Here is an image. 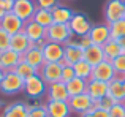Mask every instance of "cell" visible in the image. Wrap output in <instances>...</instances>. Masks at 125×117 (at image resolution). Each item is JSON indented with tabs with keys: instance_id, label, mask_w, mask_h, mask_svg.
<instances>
[{
	"instance_id": "cell-1",
	"label": "cell",
	"mask_w": 125,
	"mask_h": 117,
	"mask_svg": "<svg viewBox=\"0 0 125 117\" xmlns=\"http://www.w3.org/2000/svg\"><path fill=\"white\" fill-rule=\"evenodd\" d=\"M24 82L21 76L14 73V71H5V76H3L2 82H0V93L3 95H18V93L24 92Z\"/></svg>"
},
{
	"instance_id": "cell-2",
	"label": "cell",
	"mask_w": 125,
	"mask_h": 117,
	"mask_svg": "<svg viewBox=\"0 0 125 117\" xmlns=\"http://www.w3.org/2000/svg\"><path fill=\"white\" fill-rule=\"evenodd\" d=\"M73 37L70 25L68 24H52L46 29V40L52 41V43H59V44H67V41Z\"/></svg>"
},
{
	"instance_id": "cell-3",
	"label": "cell",
	"mask_w": 125,
	"mask_h": 117,
	"mask_svg": "<svg viewBox=\"0 0 125 117\" xmlns=\"http://www.w3.org/2000/svg\"><path fill=\"white\" fill-rule=\"evenodd\" d=\"M48 92V84L40 78V74H35V76L25 79L24 82V93L32 100H40L46 95Z\"/></svg>"
},
{
	"instance_id": "cell-4",
	"label": "cell",
	"mask_w": 125,
	"mask_h": 117,
	"mask_svg": "<svg viewBox=\"0 0 125 117\" xmlns=\"http://www.w3.org/2000/svg\"><path fill=\"white\" fill-rule=\"evenodd\" d=\"M68 105H70L71 112L79 114V116L92 111V109H97V106L94 105V100L89 97V93H81V95H76V97H70L68 98Z\"/></svg>"
},
{
	"instance_id": "cell-5",
	"label": "cell",
	"mask_w": 125,
	"mask_h": 117,
	"mask_svg": "<svg viewBox=\"0 0 125 117\" xmlns=\"http://www.w3.org/2000/svg\"><path fill=\"white\" fill-rule=\"evenodd\" d=\"M37 8L38 6L35 3V0H14L11 13H14L21 21L27 22V21L33 19V14L37 11Z\"/></svg>"
},
{
	"instance_id": "cell-6",
	"label": "cell",
	"mask_w": 125,
	"mask_h": 117,
	"mask_svg": "<svg viewBox=\"0 0 125 117\" xmlns=\"http://www.w3.org/2000/svg\"><path fill=\"white\" fill-rule=\"evenodd\" d=\"M103 14L106 24H113L119 19H124V0H108L104 3Z\"/></svg>"
},
{
	"instance_id": "cell-7",
	"label": "cell",
	"mask_w": 125,
	"mask_h": 117,
	"mask_svg": "<svg viewBox=\"0 0 125 117\" xmlns=\"http://www.w3.org/2000/svg\"><path fill=\"white\" fill-rule=\"evenodd\" d=\"M68 25H70L73 35H76V37L89 35V32H90V29H92V24H90V21H89V18L85 14H83V13H74Z\"/></svg>"
},
{
	"instance_id": "cell-8",
	"label": "cell",
	"mask_w": 125,
	"mask_h": 117,
	"mask_svg": "<svg viewBox=\"0 0 125 117\" xmlns=\"http://www.w3.org/2000/svg\"><path fill=\"white\" fill-rule=\"evenodd\" d=\"M116 78V71L113 68V63L109 60H103L101 63L95 65L92 68V78L90 79L103 81V82H111Z\"/></svg>"
},
{
	"instance_id": "cell-9",
	"label": "cell",
	"mask_w": 125,
	"mask_h": 117,
	"mask_svg": "<svg viewBox=\"0 0 125 117\" xmlns=\"http://www.w3.org/2000/svg\"><path fill=\"white\" fill-rule=\"evenodd\" d=\"M38 74L46 84H54V82H59L62 79V67L59 63H49L46 62L44 65L38 70Z\"/></svg>"
},
{
	"instance_id": "cell-10",
	"label": "cell",
	"mask_w": 125,
	"mask_h": 117,
	"mask_svg": "<svg viewBox=\"0 0 125 117\" xmlns=\"http://www.w3.org/2000/svg\"><path fill=\"white\" fill-rule=\"evenodd\" d=\"M24 25H25V22L21 21V19L11 11L6 13V14L0 19V27L5 32H8L10 35H16V33H19V32H22L24 30Z\"/></svg>"
},
{
	"instance_id": "cell-11",
	"label": "cell",
	"mask_w": 125,
	"mask_h": 117,
	"mask_svg": "<svg viewBox=\"0 0 125 117\" xmlns=\"http://www.w3.org/2000/svg\"><path fill=\"white\" fill-rule=\"evenodd\" d=\"M43 57H44V62H49V63H57L60 58H63L65 54V46L59 43H52V41H48L43 48Z\"/></svg>"
},
{
	"instance_id": "cell-12",
	"label": "cell",
	"mask_w": 125,
	"mask_h": 117,
	"mask_svg": "<svg viewBox=\"0 0 125 117\" xmlns=\"http://www.w3.org/2000/svg\"><path fill=\"white\" fill-rule=\"evenodd\" d=\"M46 97H48V101H68L70 95H68V90H67V84L62 82V81L49 84Z\"/></svg>"
},
{
	"instance_id": "cell-13",
	"label": "cell",
	"mask_w": 125,
	"mask_h": 117,
	"mask_svg": "<svg viewBox=\"0 0 125 117\" xmlns=\"http://www.w3.org/2000/svg\"><path fill=\"white\" fill-rule=\"evenodd\" d=\"M89 37H90V40H92V43H94V44H97V46H103V44L111 38L109 25H108V24L92 25L90 32H89Z\"/></svg>"
},
{
	"instance_id": "cell-14",
	"label": "cell",
	"mask_w": 125,
	"mask_h": 117,
	"mask_svg": "<svg viewBox=\"0 0 125 117\" xmlns=\"http://www.w3.org/2000/svg\"><path fill=\"white\" fill-rule=\"evenodd\" d=\"M44 106L49 117H70L73 114L68 101H46Z\"/></svg>"
},
{
	"instance_id": "cell-15",
	"label": "cell",
	"mask_w": 125,
	"mask_h": 117,
	"mask_svg": "<svg viewBox=\"0 0 125 117\" xmlns=\"http://www.w3.org/2000/svg\"><path fill=\"white\" fill-rule=\"evenodd\" d=\"M22 60V56L13 49H6L0 54V70L3 71H13L16 65Z\"/></svg>"
},
{
	"instance_id": "cell-16",
	"label": "cell",
	"mask_w": 125,
	"mask_h": 117,
	"mask_svg": "<svg viewBox=\"0 0 125 117\" xmlns=\"http://www.w3.org/2000/svg\"><path fill=\"white\" fill-rule=\"evenodd\" d=\"M24 32L25 35H27V38L32 41V43H37V41H40L43 40V38H46V29L43 27V25L40 24H37V22L32 19V21H27L25 22V25H24Z\"/></svg>"
},
{
	"instance_id": "cell-17",
	"label": "cell",
	"mask_w": 125,
	"mask_h": 117,
	"mask_svg": "<svg viewBox=\"0 0 125 117\" xmlns=\"http://www.w3.org/2000/svg\"><path fill=\"white\" fill-rule=\"evenodd\" d=\"M33 46V43H32L30 40L27 38V35L24 33V32H19V33L16 35H11V40H10V49L16 51L18 54H24L25 51H29V48Z\"/></svg>"
},
{
	"instance_id": "cell-18",
	"label": "cell",
	"mask_w": 125,
	"mask_h": 117,
	"mask_svg": "<svg viewBox=\"0 0 125 117\" xmlns=\"http://www.w3.org/2000/svg\"><path fill=\"white\" fill-rule=\"evenodd\" d=\"M51 13L55 24H70L71 18L74 14L73 10L68 8L67 5H62V3H57L54 8H51Z\"/></svg>"
},
{
	"instance_id": "cell-19",
	"label": "cell",
	"mask_w": 125,
	"mask_h": 117,
	"mask_svg": "<svg viewBox=\"0 0 125 117\" xmlns=\"http://www.w3.org/2000/svg\"><path fill=\"white\" fill-rule=\"evenodd\" d=\"M22 60L27 62L29 65H32V67L37 68V70H40L43 65L46 63V62H44V57H43V51L38 49L35 44L32 48H29V51H25V52L22 54Z\"/></svg>"
},
{
	"instance_id": "cell-20",
	"label": "cell",
	"mask_w": 125,
	"mask_h": 117,
	"mask_svg": "<svg viewBox=\"0 0 125 117\" xmlns=\"http://www.w3.org/2000/svg\"><path fill=\"white\" fill-rule=\"evenodd\" d=\"M87 93L92 100H101L103 97L108 95V82L97 79H89L87 81Z\"/></svg>"
},
{
	"instance_id": "cell-21",
	"label": "cell",
	"mask_w": 125,
	"mask_h": 117,
	"mask_svg": "<svg viewBox=\"0 0 125 117\" xmlns=\"http://www.w3.org/2000/svg\"><path fill=\"white\" fill-rule=\"evenodd\" d=\"M29 116V106L27 103L14 101L10 103L3 108V112L0 117H27Z\"/></svg>"
},
{
	"instance_id": "cell-22",
	"label": "cell",
	"mask_w": 125,
	"mask_h": 117,
	"mask_svg": "<svg viewBox=\"0 0 125 117\" xmlns=\"http://www.w3.org/2000/svg\"><path fill=\"white\" fill-rule=\"evenodd\" d=\"M84 60L87 62V63H90L92 67H95V65L101 63L103 60H106V58H104L103 48L97 46V44H92L90 48L84 49Z\"/></svg>"
},
{
	"instance_id": "cell-23",
	"label": "cell",
	"mask_w": 125,
	"mask_h": 117,
	"mask_svg": "<svg viewBox=\"0 0 125 117\" xmlns=\"http://www.w3.org/2000/svg\"><path fill=\"white\" fill-rule=\"evenodd\" d=\"M101 48H103V52H104V58L109 60V62L114 60L116 57H119L120 54H124V51H122V48H120L119 41L113 40V38H109V40H108Z\"/></svg>"
},
{
	"instance_id": "cell-24",
	"label": "cell",
	"mask_w": 125,
	"mask_h": 117,
	"mask_svg": "<svg viewBox=\"0 0 125 117\" xmlns=\"http://www.w3.org/2000/svg\"><path fill=\"white\" fill-rule=\"evenodd\" d=\"M108 95H111L117 103L119 101L125 103V82H119L116 79L108 82Z\"/></svg>"
},
{
	"instance_id": "cell-25",
	"label": "cell",
	"mask_w": 125,
	"mask_h": 117,
	"mask_svg": "<svg viewBox=\"0 0 125 117\" xmlns=\"http://www.w3.org/2000/svg\"><path fill=\"white\" fill-rule=\"evenodd\" d=\"M67 90L70 97H76L81 93H87V81L81 78H73L70 82H67Z\"/></svg>"
},
{
	"instance_id": "cell-26",
	"label": "cell",
	"mask_w": 125,
	"mask_h": 117,
	"mask_svg": "<svg viewBox=\"0 0 125 117\" xmlns=\"http://www.w3.org/2000/svg\"><path fill=\"white\" fill-rule=\"evenodd\" d=\"M33 21L37 22V24L43 25L44 29H48L49 25L54 24L51 10H46V8H37V11H35V14H33Z\"/></svg>"
},
{
	"instance_id": "cell-27",
	"label": "cell",
	"mask_w": 125,
	"mask_h": 117,
	"mask_svg": "<svg viewBox=\"0 0 125 117\" xmlns=\"http://www.w3.org/2000/svg\"><path fill=\"white\" fill-rule=\"evenodd\" d=\"M92 68L94 67H92L90 63H87L84 58L81 62H78V63L73 65V70H74L76 78H81V79H84V81H89L92 78Z\"/></svg>"
},
{
	"instance_id": "cell-28",
	"label": "cell",
	"mask_w": 125,
	"mask_h": 117,
	"mask_svg": "<svg viewBox=\"0 0 125 117\" xmlns=\"http://www.w3.org/2000/svg\"><path fill=\"white\" fill-rule=\"evenodd\" d=\"M13 71H14L18 76H21L24 81L29 79V78H32V76H35V74H38V70H37V68H33L32 65H29L27 62H24V60L19 62Z\"/></svg>"
},
{
	"instance_id": "cell-29",
	"label": "cell",
	"mask_w": 125,
	"mask_h": 117,
	"mask_svg": "<svg viewBox=\"0 0 125 117\" xmlns=\"http://www.w3.org/2000/svg\"><path fill=\"white\" fill-rule=\"evenodd\" d=\"M63 57L70 62V65H74L84 58V49H81L78 46H65Z\"/></svg>"
},
{
	"instance_id": "cell-30",
	"label": "cell",
	"mask_w": 125,
	"mask_h": 117,
	"mask_svg": "<svg viewBox=\"0 0 125 117\" xmlns=\"http://www.w3.org/2000/svg\"><path fill=\"white\" fill-rule=\"evenodd\" d=\"M108 25H109V33L113 40H120L125 37V19H119V21Z\"/></svg>"
},
{
	"instance_id": "cell-31",
	"label": "cell",
	"mask_w": 125,
	"mask_h": 117,
	"mask_svg": "<svg viewBox=\"0 0 125 117\" xmlns=\"http://www.w3.org/2000/svg\"><path fill=\"white\" fill-rule=\"evenodd\" d=\"M116 103H117V101H116V100H114L111 95L103 97L101 100H94V105L97 106L98 109H103V111H106V112H109V109L113 108Z\"/></svg>"
},
{
	"instance_id": "cell-32",
	"label": "cell",
	"mask_w": 125,
	"mask_h": 117,
	"mask_svg": "<svg viewBox=\"0 0 125 117\" xmlns=\"http://www.w3.org/2000/svg\"><path fill=\"white\" fill-rule=\"evenodd\" d=\"M109 117H125V103L119 101L109 109Z\"/></svg>"
},
{
	"instance_id": "cell-33",
	"label": "cell",
	"mask_w": 125,
	"mask_h": 117,
	"mask_svg": "<svg viewBox=\"0 0 125 117\" xmlns=\"http://www.w3.org/2000/svg\"><path fill=\"white\" fill-rule=\"evenodd\" d=\"M111 63H113V68L116 73H125V54H120L119 57L111 60Z\"/></svg>"
},
{
	"instance_id": "cell-34",
	"label": "cell",
	"mask_w": 125,
	"mask_h": 117,
	"mask_svg": "<svg viewBox=\"0 0 125 117\" xmlns=\"http://www.w3.org/2000/svg\"><path fill=\"white\" fill-rule=\"evenodd\" d=\"M10 40H11V35L0 27V51H2V52L6 51V49H10Z\"/></svg>"
},
{
	"instance_id": "cell-35",
	"label": "cell",
	"mask_w": 125,
	"mask_h": 117,
	"mask_svg": "<svg viewBox=\"0 0 125 117\" xmlns=\"http://www.w3.org/2000/svg\"><path fill=\"white\" fill-rule=\"evenodd\" d=\"M27 117H49L48 111H46V106H37V108H29V116Z\"/></svg>"
},
{
	"instance_id": "cell-36",
	"label": "cell",
	"mask_w": 125,
	"mask_h": 117,
	"mask_svg": "<svg viewBox=\"0 0 125 117\" xmlns=\"http://www.w3.org/2000/svg\"><path fill=\"white\" fill-rule=\"evenodd\" d=\"M73 78H76V74H74V70H73V67H63L62 68V82H70Z\"/></svg>"
},
{
	"instance_id": "cell-37",
	"label": "cell",
	"mask_w": 125,
	"mask_h": 117,
	"mask_svg": "<svg viewBox=\"0 0 125 117\" xmlns=\"http://www.w3.org/2000/svg\"><path fill=\"white\" fill-rule=\"evenodd\" d=\"M38 8H46V10H51L54 8L55 5L59 3V0H35Z\"/></svg>"
},
{
	"instance_id": "cell-38",
	"label": "cell",
	"mask_w": 125,
	"mask_h": 117,
	"mask_svg": "<svg viewBox=\"0 0 125 117\" xmlns=\"http://www.w3.org/2000/svg\"><path fill=\"white\" fill-rule=\"evenodd\" d=\"M81 117H109V112L103 111V109H92V111L85 112V114H83Z\"/></svg>"
},
{
	"instance_id": "cell-39",
	"label": "cell",
	"mask_w": 125,
	"mask_h": 117,
	"mask_svg": "<svg viewBox=\"0 0 125 117\" xmlns=\"http://www.w3.org/2000/svg\"><path fill=\"white\" fill-rule=\"evenodd\" d=\"M13 3H14V0H0V8H3L6 13H10L13 10Z\"/></svg>"
},
{
	"instance_id": "cell-40",
	"label": "cell",
	"mask_w": 125,
	"mask_h": 117,
	"mask_svg": "<svg viewBox=\"0 0 125 117\" xmlns=\"http://www.w3.org/2000/svg\"><path fill=\"white\" fill-rule=\"evenodd\" d=\"M57 63L60 65L62 68H63V67H73V65H70V62H68V60H67V58H65V57H63V58H60V60H59Z\"/></svg>"
},
{
	"instance_id": "cell-41",
	"label": "cell",
	"mask_w": 125,
	"mask_h": 117,
	"mask_svg": "<svg viewBox=\"0 0 125 117\" xmlns=\"http://www.w3.org/2000/svg\"><path fill=\"white\" fill-rule=\"evenodd\" d=\"M46 43H48V40H46V38H43V40H40V41H37V43H35V46H37L38 49H43Z\"/></svg>"
},
{
	"instance_id": "cell-42",
	"label": "cell",
	"mask_w": 125,
	"mask_h": 117,
	"mask_svg": "<svg viewBox=\"0 0 125 117\" xmlns=\"http://www.w3.org/2000/svg\"><path fill=\"white\" fill-rule=\"evenodd\" d=\"M116 81H119V82H125V73H116V78H114Z\"/></svg>"
},
{
	"instance_id": "cell-43",
	"label": "cell",
	"mask_w": 125,
	"mask_h": 117,
	"mask_svg": "<svg viewBox=\"0 0 125 117\" xmlns=\"http://www.w3.org/2000/svg\"><path fill=\"white\" fill-rule=\"evenodd\" d=\"M117 41H119L120 48H122V51H124V54H125V37H124V38H120V40H117Z\"/></svg>"
},
{
	"instance_id": "cell-44",
	"label": "cell",
	"mask_w": 125,
	"mask_h": 117,
	"mask_svg": "<svg viewBox=\"0 0 125 117\" xmlns=\"http://www.w3.org/2000/svg\"><path fill=\"white\" fill-rule=\"evenodd\" d=\"M3 76H5V71H3V70H0V82H2V79H3Z\"/></svg>"
},
{
	"instance_id": "cell-45",
	"label": "cell",
	"mask_w": 125,
	"mask_h": 117,
	"mask_svg": "<svg viewBox=\"0 0 125 117\" xmlns=\"http://www.w3.org/2000/svg\"><path fill=\"white\" fill-rule=\"evenodd\" d=\"M124 19H125V0H124Z\"/></svg>"
},
{
	"instance_id": "cell-46",
	"label": "cell",
	"mask_w": 125,
	"mask_h": 117,
	"mask_svg": "<svg viewBox=\"0 0 125 117\" xmlns=\"http://www.w3.org/2000/svg\"><path fill=\"white\" fill-rule=\"evenodd\" d=\"M2 108H3V105H2V101H0V111H2Z\"/></svg>"
}]
</instances>
